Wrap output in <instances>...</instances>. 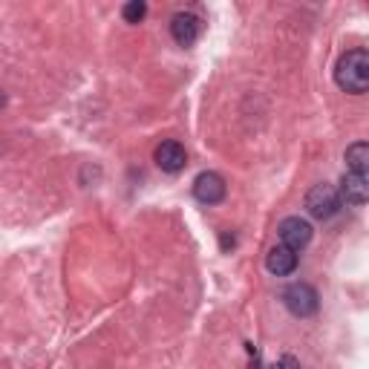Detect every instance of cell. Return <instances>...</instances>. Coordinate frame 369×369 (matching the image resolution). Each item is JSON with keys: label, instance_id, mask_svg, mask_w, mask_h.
Masks as SVG:
<instances>
[{"label": "cell", "instance_id": "6da1fadb", "mask_svg": "<svg viewBox=\"0 0 369 369\" xmlns=\"http://www.w3.org/2000/svg\"><path fill=\"white\" fill-rule=\"evenodd\" d=\"M335 84L343 92H352V95L366 92V87H369V55H366V49H349V53H343L337 58Z\"/></svg>", "mask_w": 369, "mask_h": 369}, {"label": "cell", "instance_id": "7a4b0ae2", "mask_svg": "<svg viewBox=\"0 0 369 369\" xmlns=\"http://www.w3.org/2000/svg\"><path fill=\"white\" fill-rule=\"evenodd\" d=\"M306 208L314 219H332L340 211V193L332 185H314L306 196Z\"/></svg>", "mask_w": 369, "mask_h": 369}, {"label": "cell", "instance_id": "3957f363", "mask_svg": "<svg viewBox=\"0 0 369 369\" xmlns=\"http://www.w3.org/2000/svg\"><path fill=\"white\" fill-rule=\"evenodd\" d=\"M283 303L294 317H309L317 312V291L309 283H291L283 291Z\"/></svg>", "mask_w": 369, "mask_h": 369}, {"label": "cell", "instance_id": "277c9868", "mask_svg": "<svg viewBox=\"0 0 369 369\" xmlns=\"http://www.w3.org/2000/svg\"><path fill=\"white\" fill-rule=\"evenodd\" d=\"M225 193H228L225 179L219 174H214V170H202V174L193 179V196L202 205H219L225 200Z\"/></svg>", "mask_w": 369, "mask_h": 369}, {"label": "cell", "instance_id": "5b68a950", "mask_svg": "<svg viewBox=\"0 0 369 369\" xmlns=\"http://www.w3.org/2000/svg\"><path fill=\"white\" fill-rule=\"evenodd\" d=\"M277 234H280L283 245L291 249V251H300V249H306V245L312 242V225L306 223L303 216H286L280 223V228H277Z\"/></svg>", "mask_w": 369, "mask_h": 369}, {"label": "cell", "instance_id": "8992f818", "mask_svg": "<svg viewBox=\"0 0 369 369\" xmlns=\"http://www.w3.org/2000/svg\"><path fill=\"white\" fill-rule=\"evenodd\" d=\"M156 165L165 170V174H179V170L188 165V153H185V147L174 139H167L156 147Z\"/></svg>", "mask_w": 369, "mask_h": 369}, {"label": "cell", "instance_id": "52a82bcc", "mask_svg": "<svg viewBox=\"0 0 369 369\" xmlns=\"http://www.w3.org/2000/svg\"><path fill=\"white\" fill-rule=\"evenodd\" d=\"M170 35H174V41L179 46H190L196 38H200V18L193 12L174 15V20H170Z\"/></svg>", "mask_w": 369, "mask_h": 369}, {"label": "cell", "instance_id": "ba28073f", "mask_svg": "<svg viewBox=\"0 0 369 369\" xmlns=\"http://www.w3.org/2000/svg\"><path fill=\"white\" fill-rule=\"evenodd\" d=\"M265 265H268V272H272V274L288 277L294 268H298V251L286 249V245H274V249L268 251V257H265Z\"/></svg>", "mask_w": 369, "mask_h": 369}, {"label": "cell", "instance_id": "9c48e42d", "mask_svg": "<svg viewBox=\"0 0 369 369\" xmlns=\"http://www.w3.org/2000/svg\"><path fill=\"white\" fill-rule=\"evenodd\" d=\"M340 196L347 200L349 205H363L366 196H369V185H366V176L361 174H347L340 179Z\"/></svg>", "mask_w": 369, "mask_h": 369}, {"label": "cell", "instance_id": "30bf717a", "mask_svg": "<svg viewBox=\"0 0 369 369\" xmlns=\"http://www.w3.org/2000/svg\"><path fill=\"white\" fill-rule=\"evenodd\" d=\"M347 165H349V174L366 176V167H369V144L366 141H355L347 147Z\"/></svg>", "mask_w": 369, "mask_h": 369}, {"label": "cell", "instance_id": "8fae6325", "mask_svg": "<svg viewBox=\"0 0 369 369\" xmlns=\"http://www.w3.org/2000/svg\"><path fill=\"white\" fill-rule=\"evenodd\" d=\"M144 15H147L144 0H130V4H125V9H121V18H125L127 23H139Z\"/></svg>", "mask_w": 369, "mask_h": 369}, {"label": "cell", "instance_id": "7c38bea8", "mask_svg": "<svg viewBox=\"0 0 369 369\" xmlns=\"http://www.w3.org/2000/svg\"><path fill=\"white\" fill-rule=\"evenodd\" d=\"M268 369H300V363L298 361H294L291 355H283L280 361H274L272 366H268Z\"/></svg>", "mask_w": 369, "mask_h": 369}, {"label": "cell", "instance_id": "4fadbf2b", "mask_svg": "<svg viewBox=\"0 0 369 369\" xmlns=\"http://www.w3.org/2000/svg\"><path fill=\"white\" fill-rule=\"evenodd\" d=\"M4 104H6V95H4V92H0V107H4Z\"/></svg>", "mask_w": 369, "mask_h": 369}]
</instances>
